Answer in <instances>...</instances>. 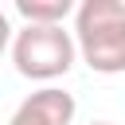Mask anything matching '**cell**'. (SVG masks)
Here are the masks:
<instances>
[{"mask_svg": "<svg viewBox=\"0 0 125 125\" xmlns=\"http://www.w3.org/2000/svg\"><path fill=\"white\" fill-rule=\"evenodd\" d=\"M74 47L94 74H125V4L82 0L74 8Z\"/></svg>", "mask_w": 125, "mask_h": 125, "instance_id": "obj_1", "label": "cell"}, {"mask_svg": "<svg viewBox=\"0 0 125 125\" xmlns=\"http://www.w3.org/2000/svg\"><path fill=\"white\" fill-rule=\"evenodd\" d=\"M74 35L59 27H39V23H27L16 31L12 39V62L23 78H35V82H51V78H62L70 66H74Z\"/></svg>", "mask_w": 125, "mask_h": 125, "instance_id": "obj_2", "label": "cell"}, {"mask_svg": "<svg viewBox=\"0 0 125 125\" xmlns=\"http://www.w3.org/2000/svg\"><path fill=\"white\" fill-rule=\"evenodd\" d=\"M74 121V94L59 86H43L20 102L8 125H70Z\"/></svg>", "mask_w": 125, "mask_h": 125, "instance_id": "obj_3", "label": "cell"}, {"mask_svg": "<svg viewBox=\"0 0 125 125\" xmlns=\"http://www.w3.org/2000/svg\"><path fill=\"white\" fill-rule=\"evenodd\" d=\"M16 12L27 20V23H39V27H59L74 4L70 0H16Z\"/></svg>", "mask_w": 125, "mask_h": 125, "instance_id": "obj_4", "label": "cell"}, {"mask_svg": "<svg viewBox=\"0 0 125 125\" xmlns=\"http://www.w3.org/2000/svg\"><path fill=\"white\" fill-rule=\"evenodd\" d=\"M8 43H12V23H8V16L0 12V55L8 51Z\"/></svg>", "mask_w": 125, "mask_h": 125, "instance_id": "obj_5", "label": "cell"}, {"mask_svg": "<svg viewBox=\"0 0 125 125\" xmlns=\"http://www.w3.org/2000/svg\"><path fill=\"white\" fill-rule=\"evenodd\" d=\"M94 125H109V121H94Z\"/></svg>", "mask_w": 125, "mask_h": 125, "instance_id": "obj_6", "label": "cell"}]
</instances>
